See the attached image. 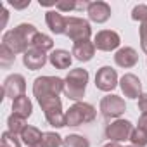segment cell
Segmentation results:
<instances>
[{
	"mask_svg": "<svg viewBox=\"0 0 147 147\" xmlns=\"http://www.w3.org/2000/svg\"><path fill=\"white\" fill-rule=\"evenodd\" d=\"M38 33V30L30 24V23H23L19 26H16L14 30H9L4 33L2 36V45L7 47L14 55L18 54H24L33 42V36Z\"/></svg>",
	"mask_w": 147,
	"mask_h": 147,
	"instance_id": "1",
	"label": "cell"
},
{
	"mask_svg": "<svg viewBox=\"0 0 147 147\" xmlns=\"http://www.w3.org/2000/svg\"><path fill=\"white\" fill-rule=\"evenodd\" d=\"M87 83H88L87 69H83V67L71 69L64 78V95L75 102H82V99L85 97Z\"/></svg>",
	"mask_w": 147,
	"mask_h": 147,
	"instance_id": "2",
	"label": "cell"
},
{
	"mask_svg": "<svg viewBox=\"0 0 147 147\" xmlns=\"http://www.w3.org/2000/svg\"><path fill=\"white\" fill-rule=\"evenodd\" d=\"M64 92V80L59 76H38L33 82V97L36 100L54 97Z\"/></svg>",
	"mask_w": 147,
	"mask_h": 147,
	"instance_id": "3",
	"label": "cell"
},
{
	"mask_svg": "<svg viewBox=\"0 0 147 147\" xmlns=\"http://www.w3.org/2000/svg\"><path fill=\"white\" fill-rule=\"evenodd\" d=\"M38 104H40V107L45 114V119L50 126H54V128L66 126V113L62 111V102H61L59 95L42 99V100H38Z\"/></svg>",
	"mask_w": 147,
	"mask_h": 147,
	"instance_id": "4",
	"label": "cell"
},
{
	"mask_svg": "<svg viewBox=\"0 0 147 147\" xmlns=\"http://www.w3.org/2000/svg\"><path fill=\"white\" fill-rule=\"evenodd\" d=\"M97 116V111L88 102H75L66 111V126H82L92 123Z\"/></svg>",
	"mask_w": 147,
	"mask_h": 147,
	"instance_id": "5",
	"label": "cell"
},
{
	"mask_svg": "<svg viewBox=\"0 0 147 147\" xmlns=\"http://www.w3.org/2000/svg\"><path fill=\"white\" fill-rule=\"evenodd\" d=\"M66 36L71 42H75V43L90 40V36H92V26L83 18L69 16V18H66Z\"/></svg>",
	"mask_w": 147,
	"mask_h": 147,
	"instance_id": "6",
	"label": "cell"
},
{
	"mask_svg": "<svg viewBox=\"0 0 147 147\" xmlns=\"http://www.w3.org/2000/svg\"><path fill=\"white\" fill-rule=\"evenodd\" d=\"M131 131H133V125H131L128 119L118 118V119L111 121V123L106 126L104 135H106V138H107L109 142H118V144H119V142L130 140Z\"/></svg>",
	"mask_w": 147,
	"mask_h": 147,
	"instance_id": "7",
	"label": "cell"
},
{
	"mask_svg": "<svg viewBox=\"0 0 147 147\" xmlns=\"http://www.w3.org/2000/svg\"><path fill=\"white\" fill-rule=\"evenodd\" d=\"M99 109H100V114L104 118H107V119H118L121 114H125L126 104H125V100L119 95L109 94V95L102 97V100L99 104Z\"/></svg>",
	"mask_w": 147,
	"mask_h": 147,
	"instance_id": "8",
	"label": "cell"
},
{
	"mask_svg": "<svg viewBox=\"0 0 147 147\" xmlns=\"http://www.w3.org/2000/svg\"><path fill=\"white\" fill-rule=\"evenodd\" d=\"M2 92H4V97H9V99H12V100L23 97L24 92H26V80H24V76L19 75V73L9 75V76L4 80Z\"/></svg>",
	"mask_w": 147,
	"mask_h": 147,
	"instance_id": "9",
	"label": "cell"
},
{
	"mask_svg": "<svg viewBox=\"0 0 147 147\" xmlns=\"http://www.w3.org/2000/svg\"><path fill=\"white\" fill-rule=\"evenodd\" d=\"M118 73L111 66H102L95 75V87L102 92H113L118 87Z\"/></svg>",
	"mask_w": 147,
	"mask_h": 147,
	"instance_id": "10",
	"label": "cell"
},
{
	"mask_svg": "<svg viewBox=\"0 0 147 147\" xmlns=\"http://www.w3.org/2000/svg\"><path fill=\"white\" fill-rule=\"evenodd\" d=\"M121 43V38L116 31L113 30H100L95 38H94V45L97 50H102V52H111V50H116Z\"/></svg>",
	"mask_w": 147,
	"mask_h": 147,
	"instance_id": "11",
	"label": "cell"
},
{
	"mask_svg": "<svg viewBox=\"0 0 147 147\" xmlns=\"http://www.w3.org/2000/svg\"><path fill=\"white\" fill-rule=\"evenodd\" d=\"M119 88H121L123 95L128 99H138L142 95V83H140L138 76H135L133 73H126V75L121 76Z\"/></svg>",
	"mask_w": 147,
	"mask_h": 147,
	"instance_id": "12",
	"label": "cell"
},
{
	"mask_svg": "<svg viewBox=\"0 0 147 147\" xmlns=\"http://www.w3.org/2000/svg\"><path fill=\"white\" fill-rule=\"evenodd\" d=\"M49 61V55L47 52L36 49V47H30L24 54H23V64L31 69V71H36V69H42Z\"/></svg>",
	"mask_w": 147,
	"mask_h": 147,
	"instance_id": "13",
	"label": "cell"
},
{
	"mask_svg": "<svg viewBox=\"0 0 147 147\" xmlns=\"http://www.w3.org/2000/svg\"><path fill=\"white\" fill-rule=\"evenodd\" d=\"M87 14H88L90 21H94L97 24H102L111 18V5L107 2H102V0H95V2L88 4Z\"/></svg>",
	"mask_w": 147,
	"mask_h": 147,
	"instance_id": "14",
	"label": "cell"
},
{
	"mask_svg": "<svg viewBox=\"0 0 147 147\" xmlns=\"http://www.w3.org/2000/svg\"><path fill=\"white\" fill-rule=\"evenodd\" d=\"M114 62L123 69H130L138 62V54L133 47H121L114 54Z\"/></svg>",
	"mask_w": 147,
	"mask_h": 147,
	"instance_id": "15",
	"label": "cell"
},
{
	"mask_svg": "<svg viewBox=\"0 0 147 147\" xmlns=\"http://www.w3.org/2000/svg\"><path fill=\"white\" fill-rule=\"evenodd\" d=\"M71 54L75 55V59L80 61V62H88V61H92L94 55H95V45H94V42H90V40L73 43Z\"/></svg>",
	"mask_w": 147,
	"mask_h": 147,
	"instance_id": "16",
	"label": "cell"
},
{
	"mask_svg": "<svg viewBox=\"0 0 147 147\" xmlns=\"http://www.w3.org/2000/svg\"><path fill=\"white\" fill-rule=\"evenodd\" d=\"M45 23L49 30L55 35H66V18L59 11H47L45 14Z\"/></svg>",
	"mask_w": 147,
	"mask_h": 147,
	"instance_id": "17",
	"label": "cell"
},
{
	"mask_svg": "<svg viewBox=\"0 0 147 147\" xmlns=\"http://www.w3.org/2000/svg\"><path fill=\"white\" fill-rule=\"evenodd\" d=\"M71 55H73V54H69V52L64 50V49H55V50L50 52L49 62H50L55 69H67V67L71 66V62H73V57H71Z\"/></svg>",
	"mask_w": 147,
	"mask_h": 147,
	"instance_id": "18",
	"label": "cell"
},
{
	"mask_svg": "<svg viewBox=\"0 0 147 147\" xmlns=\"http://www.w3.org/2000/svg\"><path fill=\"white\" fill-rule=\"evenodd\" d=\"M31 113H33V104H31L30 97L23 95V97H19V99L12 100V114H16V116H21V118L28 119V118L31 116Z\"/></svg>",
	"mask_w": 147,
	"mask_h": 147,
	"instance_id": "19",
	"label": "cell"
},
{
	"mask_svg": "<svg viewBox=\"0 0 147 147\" xmlns=\"http://www.w3.org/2000/svg\"><path fill=\"white\" fill-rule=\"evenodd\" d=\"M19 138H21V142H23L24 145L33 147V145H36V144L43 138V131H42L40 128H36V126L26 125V128L23 130V133L19 135Z\"/></svg>",
	"mask_w": 147,
	"mask_h": 147,
	"instance_id": "20",
	"label": "cell"
},
{
	"mask_svg": "<svg viewBox=\"0 0 147 147\" xmlns=\"http://www.w3.org/2000/svg\"><path fill=\"white\" fill-rule=\"evenodd\" d=\"M90 2H76V0H61L55 2V11L59 12H71V11H82L87 9Z\"/></svg>",
	"mask_w": 147,
	"mask_h": 147,
	"instance_id": "21",
	"label": "cell"
},
{
	"mask_svg": "<svg viewBox=\"0 0 147 147\" xmlns=\"http://www.w3.org/2000/svg\"><path fill=\"white\" fill-rule=\"evenodd\" d=\"M62 140L64 138L59 133H55V131H45L43 138L36 145H33V147H62Z\"/></svg>",
	"mask_w": 147,
	"mask_h": 147,
	"instance_id": "22",
	"label": "cell"
},
{
	"mask_svg": "<svg viewBox=\"0 0 147 147\" xmlns=\"http://www.w3.org/2000/svg\"><path fill=\"white\" fill-rule=\"evenodd\" d=\"M31 47H36V49H40V50H43V52H49V50H52V49H54V40H52L49 35H45V33H40V31H38V33L33 36Z\"/></svg>",
	"mask_w": 147,
	"mask_h": 147,
	"instance_id": "23",
	"label": "cell"
},
{
	"mask_svg": "<svg viewBox=\"0 0 147 147\" xmlns=\"http://www.w3.org/2000/svg\"><path fill=\"white\" fill-rule=\"evenodd\" d=\"M24 128H26V119L24 118L16 116V114L9 116V119H7V131H11L14 135H21Z\"/></svg>",
	"mask_w": 147,
	"mask_h": 147,
	"instance_id": "24",
	"label": "cell"
},
{
	"mask_svg": "<svg viewBox=\"0 0 147 147\" xmlns=\"http://www.w3.org/2000/svg\"><path fill=\"white\" fill-rule=\"evenodd\" d=\"M62 147H90V142H88V138H85L83 135L71 133V135L64 137Z\"/></svg>",
	"mask_w": 147,
	"mask_h": 147,
	"instance_id": "25",
	"label": "cell"
},
{
	"mask_svg": "<svg viewBox=\"0 0 147 147\" xmlns=\"http://www.w3.org/2000/svg\"><path fill=\"white\" fill-rule=\"evenodd\" d=\"M130 142L133 147H145L147 145V130L140 128V126H135L131 135H130Z\"/></svg>",
	"mask_w": 147,
	"mask_h": 147,
	"instance_id": "26",
	"label": "cell"
},
{
	"mask_svg": "<svg viewBox=\"0 0 147 147\" xmlns=\"http://www.w3.org/2000/svg\"><path fill=\"white\" fill-rule=\"evenodd\" d=\"M16 55L4 45H0V66L2 67H9L11 64H14Z\"/></svg>",
	"mask_w": 147,
	"mask_h": 147,
	"instance_id": "27",
	"label": "cell"
},
{
	"mask_svg": "<svg viewBox=\"0 0 147 147\" xmlns=\"http://www.w3.org/2000/svg\"><path fill=\"white\" fill-rule=\"evenodd\" d=\"M131 19L133 21H138V23H147V5L145 4H138L133 7L131 11Z\"/></svg>",
	"mask_w": 147,
	"mask_h": 147,
	"instance_id": "28",
	"label": "cell"
},
{
	"mask_svg": "<svg viewBox=\"0 0 147 147\" xmlns=\"http://www.w3.org/2000/svg\"><path fill=\"white\" fill-rule=\"evenodd\" d=\"M21 138H18V135L11 133V131H4L2 133V147H21Z\"/></svg>",
	"mask_w": 147,
	"mask_h": 147,
	"instance_id": "29",
	"label": "cell"
},
{
	"mask_svg": "<svg viewBox=\"0 0 147 147\" xmlns=\"http://www.w3.org/2000/svg\"><path fill=\"white\" fill-rule=\"evenodd\" d=\"M138 36H140V47H142V50L147 54V23L140 24V28H138Z\"/></svg>",
	"mask_w": 147,
	"mask_h": 147,
	"instance_id": "30",
	"label": "cell"
},
{
	"mask_svg": "<svg viewBox=\"0 0 147 147\" xmlns=\"http://www.w3.org/2000/svg\"><path fill=\"white\" fill-rule=\"evenodd\" d=\"M138 109L142 114H147V94H142L138 97Z\"/></svg>",
	"mask_w": 147,
	"mask_h": 147,
	"instance_id": "31",
	"label": "cell"
},
{
	"mask_svg": "<svg viewBox=\"0 0 147 147\" xmlns=\"http://www.w3.org/2000/svg\"><path fill=\"white\" fill-rule=\"evenodd\" d=\"M9 5H12L14 9H26V7H30V0H23V2H14V0H9Z\"/></svg>",
	"mask_w": 147,
	"mask_h": 147,
	"instance_id": "32",
	"label": "cell"
},
{
	"mask_svg": "<svg viewBox=\"0 0 147 147\" xmlns=\"http://www.w3.org/2000/svg\"><path fill=\"white\" fill-rule=\"evenodd\" d=\"M138 126L144 128V130H147V114H140V118H138Z\"/></svg>",
	"mask_w": 147,
	"mask_h": 147,
	"instance_id": "33",
	"label": "cell"
},
{
	"mask_svg": "<svg viewBox=\"0 0 147 147\" xmlns=\"http://www.w3.org/2000/svg\"><path fill=\"white\" fill-rule=\"evenodd\" d=\"M102 147H121V144H118V142H107V144H104Z\"/></svg>",
	"mask_w": 147,
	"mask_h": 147,
	"instance_id": "34",
	"label": "cell"
},
{
	"mask_svg": "<svg viewBox=\"0 0 147 147\" xmlns=\"http://www.w3.org/2000/svg\"><path fill=\"white\" fill-rule=\"evenodd\" d=\"M128 147H133V145H128Z\"/></svg>",
	"mask_w": 147,
	"mask_h": 147,
	"instance_id": "35",
	"label": "cell"
}]
</instances>
